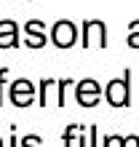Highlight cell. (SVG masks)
<instances>
[{
  "label": "cell",
  "mask_w": 139,
  "mask_h": 147,
  "mask_svg": "<svg viewBox=\"0 0 139 147\" xmlns=\"http://www.w3.org/2000/svg\"><path fill=\"white\" fill-rule=\"evenodd\" d=\"M104 99L112 107H128L131 105V70H126L120 78H112L104 88Z\"/></svg>",
  "instance_id": "1"
},
{
  "label": "cell",
  "mask_w": 139,
  "mask_h": 147,
  "mask_svg": "<svg viewBox=\"0 0 139 147\" xmlns=\"http://www.w3.org/2000/svg\"><path fill=\"white\" fill-rule=\"evenodd\" d=\"M78 24L75 22H70V19H59L54 22V27H51V43H54L56 48H72L75 46V40H78Z\"/></svg>",
  "instance_id": "2"
},
{
  "label": "cell",
  "mask_w": 139,
  "mask_h": 147,
  "mask_svg": "<svg viewBox=\"0 0 139 147\" xmlns=\"http://www.w3.org/2000/svg\"><path fill=\"white\" fill-rule=\"evenodd\" d=\"M94 43H96L99 48L107 46V27H104V22H99V19H86L83 22V32H80V46L91 48Z\"/></svg>",
  "instance_id": "3"
},
{
  "label": "cell",
  "mask_w": 139,
  "mask_h": 147,
  "mask_svg": "<svg viewBox=\"0 0 139 147\" xmlns=\"http://www.w3.org/2000/svg\"><path fill=\"white\" fill-rule=\"evenodd\" d=\"M8 96H11L13 107H30L35 99H38V88L27 80V78H19V80L11 83V91H8Z\"/></svg>",
  "instance_id": "4"
},
{
  "label": "cell",
  "mask_w": 139,
  "mask_h": 147,
  "mask_svg": "<svg viewBox=\"0 0 139 147\" xmlns=\"http://www.w3.org/2000/svg\"><path fill=\"white\" fill-rule=\"evenodd\" d=\"M75 99L80 107H96L99 99H102V88L94 78H83L80 83L75 86Z\"/></svg>",
  "instance_id": "5"
},
{
  "label": "cell",
  "mask_w": 139,
  "mask_h": 147,
  "mask_svg": "<svg viewBox=\"0 0 139 147\" xmlns=\"http://www.w3.org/2000/svg\"><path fill=\"white\" fill-rule=\"evenodd\" d=\"M43 30H46V27H43L40 19H35V22L30 19L27 24H24V32H27V40H24V43H27L30 48H43L51 40V38H46V32H43Z\"/></svg>",
  "instance_id": "6"
},
{
  "label": "cell",
  "mask_w": 139,
  "mask_h": 147,
  "mask_svg": "<svg viewBox=\"0 0 139 147\" xmlns=\"http://www.w3.org/2000/svg\"><path fill=\"white\" fill-rule=\"evenodd\" d=\"M19 46V27L13 22H0V48H16Z\"/></svg>",
  "instance_id": "7"
},
{
  "label": "cell",
  "mask_w": 139,
  "mask_h": 147,
  "mask_svg": "<svg viewBox=\"0 0 139 147\" xmlns=\"http://www.w3.org/2000/svg\"><path fill=\"white\" fill-rule=\"evenodd\" d=\"M56 88H59V80L43 78L40 80V91H38V105L40 107H51L54 105V96H56Z\"/></svg>",
  "instance_id": "8"
},
{
  "label": "cell",
  "mask_w": 139,
  "mask_h": 147,
  "mask_svg": "<svg viewBox=\"0 0 139 147\" xmlns=\"http://www.w3.org/2000/svg\"><path fill=\"white\" fill-rule=\"evenodd\" d=\"M72 86H75L72 78L59 80V88H56V107H64V105H67V94H70V88H72Z\"/></svg>",
  "instance_id": "9"
},
{
  "label": "cell",
  "mask_w": 139,
  "mask_h": 147,
  "mask_svg": "<svg viewBox=\"0 0 139 147\" xmlns=\"http://www.w3.org/2000/svg\"><path fill=\"white\" fill-rule=\"evenodd\" d=\"M126 43L131 48H139V22H131V24H128V38H126Z\"/></svg>",
  "instance_id": "10"
},
{
  "label": "cell",
  "mask_w": 139,
  "mask_h": 147,
  "mask_svg": "<svg viewBox=\"0 0 139 147\" xmlns=\"http://www.w3.org/2000/svg\"><path fill=\"white\" fill-rule=\"evenodd\" d=\"M80 128H83V126H75V123H72V126H67V131H64V136H62L64 147H72V139H75V134L80 131Z\"/></svg>",
  "instance_id": "11"
},
{
  "label": "cell",
  "mask_w": 139,
  "mask_h": 147,
  "mask_svg": "<svg viewBox=\"0 0 139 147\" xmlns=\"http://www.w3.org/2000/svg\"><path fill=\"white\" fill-rule=\"evenodd\" d=\"M5 80H8V67L0 70V107L5 105Z\"/></svg>",
  "instance_id": "12"
},
{
  "label": "cell",
  "mask_w": 139,
  "mask_h": 147,
  "mask_svg": "<svg viewBox=\"0 0 139 147\" xmlns=\"http://www.w3.org/2000/svg\"><path fill=\"white\" fill-rule=\"evenodd\" d=\"M40 144H43V136L30 134V136H24V139H22V144H19V147H40Z\"/></svg>",
  "instance_id": "13"
},
{
  "label": "cell",
  "mask_w": 139,
  "mask_h": 147,
  "mask_svg": "<svg viewBox=\"0 0 139 147\" xmlns=\"http://www.w3.org/2000/svg\"><path fill=\"white\" fill-rule=\"evenodd\" d=\"M102 147H123V136H104L102 139Z\"/></svg>",
  "instance_id": "14"
},
{
  "label": "cell",
  "mask_w": 139,
  "mask_h": 147,
  "mask_svg": "<svg viewBox=\"0 0 139 147\" xmlns=\"http://www.w3.org/2000/svg\"><path fill=\"white\" fill-rule=\"evenodd\" d=\"M123 147H139V136H136V134L123 136Z\"/></svg>",
  "instance_id": "15"
},
{
  "label": "cell",
  "mask_w": 139,
  "mask_h": 147,
  "mask_svg": "<svg viewBox=\"0 0 139 147\" xmlns=\"http://www.w3.org/2000/svg\"><path fill=\"white\" fill-rule=\"evenodd\" d=\"M0 147H3V139H0Z\"/></svg>",
  "instance_id": "16"
}]
</instances>
